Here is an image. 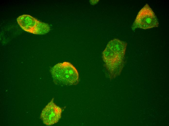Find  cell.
I'll return each instance as SVG.
<instances>
[{"instance_id":"cell-1","label":"cell","mask_w":169,"mask_h":126,"mask_svg":"<svg viewBox=\"0 0 169 126\" xmlns=\"http://www.w3.org/2000/svg\"><path fill=\"white\" fill-rule=\"evenodd\" d=\"M127 43L118 39L109 41L102 53V58L110 79L120 74L124 67Z\"/></svg>"},{"instance_id":"cell-2","label":"cell","mask_w":169,"mask_h":126,"mask_svg":"<svg viewBox=\"0 0 169 126\" xmlns=\"http://www.w3.org/2000/svg\"><path fill=\"white\" fill-rule=\"evenodd\" d=\"M50 72L54 82L61 85L77 84L79 81L78 72L71 63L65 62L58 63L51 69Z\"/></svg>"},{"instance_id":"cell-3","label":"cell","mask_w":169,"mask_h":126,"mask_svg":"<svg viewBox=\"0 0 169 126\" xmlns=\"http://www.w3.org/2000/svg\"><path fill=\"white\" fill-rule=\"evenodd\" d=\"M159 25L158 20L154 13L146 4L138 13L131 28L133 30L136 29H146L158 27Z\"/></svg>"},{"instance_id":"cell-4","label":"cell","mask_w":169,"mask_h":126,"mask_svg":"<svg viewBox=\"0 0 169 126\" xmlns=\"http://www.w3.org/2000/svg\"><path fill=\"white\" fill-rule=\"evenodd\" d=\"M17 22L24 30L33 34L41 35L46 33L50 30L47 24L38 20L28 15H23L17 19Z\"/></svg>"},{"instance_id":"cell-5","label":"cell","mask_w":169,"mask_h":126,"mask_svg":"<svg viewBox=\"0 0 169 126\" xmlns=\"http://www.w3.org/2000/svg\"><path fill=\"white\" fill-rule=\"evenodd\" d=\"M62 112L61 108L55 104L53 98L43 109L40 117L45 125H52L59 121Z\"/></svg>"}]
</instances>
